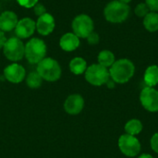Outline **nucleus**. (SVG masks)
<instances>
[{
  "mask_svg": "<svg viewBox=\"0 0 158 158\" xmlns=\"http://www.w3.org/2000/svg\"><path fill=\"white\" fill-rule=\"evenodd\" d=\"M108 71L110 79L114 81L115 83L123 84L128 82L133 77L135 72V66L130 59L121 58L116 60Z\"/></svg>",
  "mask_w": 158,
  "mask_h": 158,
  "instance_id": "f257e3e1",
  "label": "nucleus"
},
{
  "mask_svg": "<svg viewBox=\"0 0 158 158\" xmlns=\"http://www.w3.org/2000/svg\"><path fill=\"white\" fill-rule=\"evenodd\" d=\"M130 12L131 7L128 4L118 0H113L106 6L104 16L110 23H122L129 18Z\"/></svg>",
  "mask_w": 158,
  "mask_h": 158,
  "instance_id": "f03ea898",
  "label": "nucleus"
},
{
  "mask_svg": "<svg viewBox=\"0 0 158 158\" xmlns=\"http://www.w3.org/2000/svg\"><path fill=\"white\" fill-rule=\"evenodd\" d=\"M36 71L43 80L50 82L56 81L60 79L62 69L59 63L52 57H44L37 64Z\"/></svg>",
  "mask_w": 158,
  "mask_h": 158,
  "instance_id": "7ed1b4c3",
  "label": "nucleus"
},
{
  "mask_svg": "<svg viewBox=\"0 0 158 158\" xmlns=\"http://www.w3.org/2000/svg\"><path fill=\"white\" fill-rule=\"evenodd\" d=\"M46 44L39 38H31L25 45L24 56L31 64H38L46 55Z\"/></svg>",
  "mask_w": 158,
  "mask_h": 158,
  "instance_id": "20e7f679",
  "label": "nucleus"
},
{
  "mask_svg": "<svg viewBox=\"0 0 158 158\" xmlns=\"http://www.w3.org/2000/svg\"><path fill=\"white\" fill-rule=\"evenodd\" d=\"M3 53L6 59L12 62H17L23 58L25 54V45L19 38L11 37L6 39L3 46Z\"/></svg>",
  "mask_w": 158,
  "mask_h": 158,
  "instance_id": "39448f33",
  "label": "nucleus"
},
{
  "mask_svg": "<svg viewBox=\"0 0 158 158\" xmlns=\"http://www.w3.org/2000/svg\"><path fill=\"white\" fill-rule=\"evenodd\" d=\"M84 73L85 80L94 86H101L106 84L110 79L108 69L98 63L89 66Z\"/></svg>",
  "mask_w": 158,
  "mask_h": 158,
  "instance_id": "423d86ee",
  "label": "nucleus"
},
{
  "mask_svg": "<svg viewBox=\"0 0 158 158\" xmlns=\"http://www.w3.org/2000/svg\"><path fill=\"white\" fill-rule=\"evenodd\" d=\"M73 33L79 38H87L94 31V24L93 19L86 14H80L74 18L71 23Z\"/></svg>",
  "mask_w": 158,
  "mask_h": 158,
  "instance_id": "0eeeda50",
  "label": "nucleus"
},
{
  "mask_svg": "<svg viewBox=\"0 0 158 158\" xmlns=\"http://www.w3.org/2000/svg\"><path fill=\"white\" fill-rule=\"evenodd\" d=\"M118 147L123 155L129 157H134L141 152L140 141L132 135L122 134L118 139Z\"/></svg>",
  "mask_w": 158,
  "mask_h": 158,
  "instance_id": "6e6552de",
  "label": "nucleus"
},
{
  "mask_svg": "<svg viewBox=\"0 0 158 158\" xmlns=\"http://www.w3.org/2000/svg\"><path fill=\"white\" fill-rule=\"evenodd\" d=\"M142 106L149 112L158 111V91L154 87H145L140 94Z\"/></svg>",
  "mask_w": 158,
  "mask_h": 158,
  "instance_id": "1a4fd4ad",
  "label": "nucleus"
},
{
  "mask_svg": "<svg viewBox=\"0 0 158 158\" xmlns=\"http://www.w3.org/2000/svg\"><path fill=\"white\" fill-rule=\"evenodd\" d=\"M4 77L11 83H20L26 78V70L21 65L14 62L5 68Z\"/></svg>",
  "mask_w": 158,
  "mask_h": 158,
  "instance_id": "9d476101",
  "label": "nucleus"
},
{
  "mask_svg": "<svg viewBox=\"0 0 158 158\" xmlns=\"http://www.w3.org/2000/svg\"><path fill=\"white\" fill-rule=\"evenodd\" d=\"M63 107L67 114L76 116L82 111L84 107V99L81 94H70L65 100Z\"/></svg>",
  "mask_w": 158,
  "mask_h": 158,
  "instance_id": "9b49d317",
  "label": "nucleus"
},
{
  "mask_svg": "<svg viewBox=\"0 0 158 158\" xmlns=\"http://www.w3.org/2000/svg\"><path fill=\"white\" fill-rule=\"evenodd\" d=\"M35 30L36 22L30 18H24L18 21L15 28V33L19 39H27L34 33Z\"/></svg>",
  "mask_w": 158,
  "mask_h": 158,
  "instance_id": "f8f14e48",
  "label": "nucleus"
},
{
  "mask_svg": "<svg viewBox=\"0 0 158 158\" xmlns=\"http://www.w3.org/2000/svg\"><path fill=\"white\" fill-rule=\"evenodd\" d=\"M55 26H56V22L54 17L47 12L38 17V19L36 21L37 31L44 36L49 35L54 31Z\"/></svg>",
  "mask_w": 158,
  "mask_h": 158,
  "instance_id": "ddd939ff",
  "label": "nucleus"
},
{
  "mask_svg": "<svg viewBox=\"0 0 158 158\" xmlns=\"http://www.w3.org/2000/svg\"><path fill=\"white\" fill-rule=\"evenodd\" d=\"M18 16L13 11H4L0 14V30L2 31H10L18 24Z\"/></svg>",
  "mask_w": 158,
  "mask_h": 158,
  "instance_id": "4468645a",
  "label": "nucleus"
},
{
  "mask_svg": "<svg viewBox=\"0 0 158 158\" xmlns=\"http://www.w3.org/2000/svg\"><path fill=\"white\" fill-rule=\"evenodd\" d=\"M59 45L64 51H74L80 46V38L73 32H67L61 36Z\"/></svg>",
  "mask_w": 158,
  "mask_h": 158,
  "instance_id": "2eb2a0df",
  "label": "nucleus"
},
{
  "mask_svg": "<svg viewBox=\"0 0 158 158\" xmlns=\"http://www.w3.org/2000/svg\"><path fill=\"white\" fill-rule=\"evenodd\" d=\"M87 62L84 58L81 56H76L72 58L69 62V69L75 75L83 74L87 69Z\"/></svg>",
  "mask_w": 158,
  "mask_h": 158,
  "instance_id": "dca6fc26",
  "label": "nucleus"
},
{
  "mask_svg": "<svg viewBox=\"0 0 158 158\" xmlns=\"http://www.w3.org/2000/svg\"><path fill=\"white\" fill-rule=\"evenodd\" d=\"M144 82L149 87H154L158 84V66H149L144 72Z\"/></svg>",
  "mask_w": 158,
  "mask_h": 158,
  "instance_id": "f3484780",
  "label": "nucleus"
},
{
  "mask_svg": "<svg viewBox=\"0 0 158 158\" xmlns=\"http://www.w3.org/2000/svg\"><path fill=\"white\" fill-rule=\"evenodd\" d=\"M143 26L150 32H156L158 31V13L150 11L143 18Z\"/></svg>",
  "mask_w": 158,
  "mask_h": 158,
  "instance_id": "a211bd4d",
  "label": "nucleus"
},
{
  "mask_svg": "<svg viewBox=\"0 0 158 158\" xmlns=\"http://www.w3.org/2000/svg\"><path fill=\"white\" fill-rule=\"evenodd\" d=\"M97 60H98V64L107 69V68H110L115 63L116 57H115V55L111 51L103 50L98 54Z\"/></svg>",
  "mask_w": 158,
  "mask_h": 158,
  "instance_id": "6ab92c4d",
  "label": "nucleus"
},
{
  "mask_svg": "<svg viewBox=\"0 0 158 158\" xmlns=\"http://www.w3.org/2000/svg\"><path fill=\"white\" fill-rule=\"evenodd\" d=\"M124 129L127 134L135 136V135H138L143 131V123L141 122V120L137 118H133V119L129 120L125 124Z\"/></svg>",
  "mask_w": 158,
  "mask_h": 158,
  "instance_id": "aec40b11",
  "label": "nucleus"
},
{
  "mask_svg": "<svg viewBox=\"0 0 158 158\" xmlns=\"http://www.w3.org/2000/svg\"><path fill=\"white\" fill-rule=\"evenodd\" d=\"M43 79L37 71H31L26 76V84L31 89H37L41 87Z\"/></svg>",
  "mask_w": 158,
  "mask_h": 158,
  "instance_id": "412c9836",
  "label": "nucleus"
},
{
  "mask_svg": "<svg viewBox=\"0 0 158 158\" xmlns=\"http://www.w3.org/2000/svg\"><path fill=\"white\" fill-rule=\"evenodd\" d=\"M150 12L149 7L147 6V5L145 3H140L136 6L135 9H134V13L136 16L140 17V18H144L148 13Z\"/></svg>",
  "mask_w": 158,
  "mask_h": 158,
  "instance_id": "4be33fe9",
  "label": "nucleus"
},
{
  "mask_svg": "<svg viewBox=\"0 0 158 158\" xmlns=\"http://www.w3.org/2000/svg\"><path fill=\"white\" fill-rule=\"evenodd\" d=\"M86 39H87L88 44H91V45H95V44H97L99 43V41H100L99 34H98L97 32H95V31L91 32V33L88 35V37H87Z\"/></svg>",
  "mask_w": 158,
  "mask_h": 158,
  "instance_id": "5701e85b",
  "label": "nucleus"
},
{
  "mask_svg": "<svg viewBox=\"0 0 158 158\" xmlns=\"http://www.w3.org/2000/svg\"><path fill=\"white\" fill-rule=\"evenodd\" d=\"M33 11L35 13V15L37 17H40L42 15H44V13H46V9L44 7V6L41 3H37L34 6H33Z\"/></svg>",
  "mask_w": 158,
  "mask_h": 158,
  "instance_id": "b1692460",
  "label": "nucleus"
},
{
  "mask_svg": "<svg viewBox=\"0 0 158 158\" xmlns=\"http://www.w3.org/2000/svg\"><path fill=\"white\" fill-rule=\"evenodd\" d=\"M17 2L21 6H24L26 8H30V7H33L38 3V0H17Z\"/></svg>",
  "mask_w": 158,
  "mask_h": 158,
  "instance_id": "393cba45",
  "label": "nucleus"
},
{
  "mask_svg": "<svg viewBox=\"0 0 158 158\" xmlns=\"http://www.w3.org/2000/svg\"><path fill=\"white\" fill-rule=\"evenodd\" d=\"M145 4L149 7L150 11L158 12V0H145Z\"/></svg>",
  "mask_w": 158,
  "mask_h": 158,
  "instance_id": "a878e982",
  "label": "nucleus"
},
{
  "mask_svg": "<svg viewBox=\"0 0 158 158\" xmlns=\"http://www.w3.org/2000/svg\"><path fill=\"white\" fill-rule=\"evenodd\" d=\"M150 143H151V147H152L153 151L158 154V132L155 133L152 136Z\"/></svg>",
  "mask_w": 158,
  "mask_h": 158,
  "instance_id": "bb28decb",
  "label": "nucleus"
},
{
  "mask_svg": "<svg viewBox=\"0 0 158 158\" xmlns=\"http://www.w3.org/2000/svg\"><path fill=\"white\" fill-rule=\"evenodd\" d=\"M6 41V36H5V33H4V31H2L0 30V49L3 48V46H4Z\"/></svg>",
  "mask_w": 158,
  "mask_h": 158,
  "instance_id": "cd10ccee",
  "label": "nucleus"
},
{
  "mask_svg": "<svg viewBox=\"0 0 158 158\" xmlns=\"http://www.w3.org/2000/svg\"><path fill=\"white\" fill-rule=\"evenodd\" d=\"M106 84V85H107V87H109V88H114V87H115V81H112L111 79H109Z\"/></svg>",
  "mask_w": 158,
  "mask_h": 158,
  "instance_id": "c85d7f7f",
  "label": "nucleus"
},
{
  "mask_svg": "<svg viewBox=\"0 0 158 158\" xmlns=\"http://www.w3.org/2000/svg\"><path fill=\"white\" fill-rule=\"evenodd\" d=\"M138 158H154L151 155H149V154H143V155H142L141 156H139Z\"/></svg>",
  "mask_w": 158,
  "mask_h": 158,
  "instance_id": "c756f323",
  "label": "nucleus"
},
{
  "mask_svg": "<svg viewBox=\"0 0 158 158\" xmlns=\"http://www.w3.org/2000/svg\"><path fill=\"white\" fill-rule=\"evenodd\" d=\"M118 1H120V2H122V3H125V4H129V3L131 2L132 0H118Z\"/></svg>",
  "mask_w": 158,
  "mask_h": 158,
  "instance_id": "7c9ffc66",
  "label": "nucleus"
}]
</instances>
